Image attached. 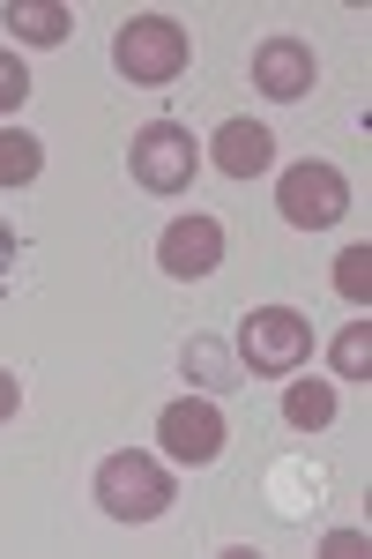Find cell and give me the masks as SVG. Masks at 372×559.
<instances>
[{
    "mask_svg": "<svg viewBox=\"0 0 372 559\" xmlns=\"http://www.w3.org/2000/svg\"><path fill=\"white\" fill-rule=\"evenodd\" d=\"M321 83V60L305 38H261L253 45V90L276 97V105H298L305 90Z\"/></svg>",
    "mask_w": 372,
    "mask_h": 559,
    "instance_id": "ba28073f",
    "label": "cell"
},
{
    "mask_svg": "<svg viewBox=\"0 0 372 559\" xmlns=\"http://www.w3.org/2000/svg\"><path fill=\"white\" fill-rule=\"evenodd\" d=\"M97 508H105V522H127V530H142V522H157L171 508V492H179V477H171V463H157V455H142V448H120V455H105L97 463Z\"/></svg>",
    "mask_w": 372,
    "mask_h": 559,
    "instance_id": "6da1fadb",
    "label": "cell"
},
{
    "mask_svg": "<svg viewBox=\"0 0 372 559\" xmlns=\"http://www.w3.org/2000/svg\"><path fill=\"white\" fill-rule=\"evenodd\" d=\"M23 105H31V68H23V52H8V45H0V120H8V112H23Z\"/></svg>",
    "mask_w": 372,
    "mask_h": 559,
    "instance_id": "2e32d148",
    "label": "cell"
},
{
    "mask_svg": "<svg viewBox=\"0 0 372 559\" xmlns=\"http://www.w3.org/2000/svg\"><path fill=\"white\" fill-rule=\"evenodd\" d=\"M305 358H313V321H305L298 306H253L247 321H239V366H247V373L284 381Z\"/></svg>",
    "mask_w": 372,
    "mask_h": 559,
    "instance_id": "3957f363",
    "label": "cell"
},
{
    "mask_svg": "<svg viewBox=\"0 0 372 559\" xmlns=\"http://www.w3.org/2000/svg\"><path fill=\"white\" fill-rule=\"evenodd\" d=\"M335 373L343 381H372V321H350L335 336Z\"/></svg>",
    "mask_w": 372,
    "mask_h": 559,
    "instance_id": "5bb4252c",
    "label": "cell"
},
{
    "mask_svg": "<svg viewBox=\"0 0 372 559\" xmlns=\"http://www.w3.org/2000/svg\"><path fill=\"white\" fill-rule=\"evenodd\" d=\"M208 157H216L224 179H261L268 165H276V134L261 128V120H224L216 142H208Z\"/></svg>",
    "mask_w": 372,
    "mask_h": 559,
    "instance_id": "9c48e42d",
    "label": "cell"
},
{
    "mask_svg": "<svg viewBox=\"0 0 372 559\" xmlns=\"http://www.w3.org/2000/svg\"><path fill=\"white\" fill-rule=\"evenodd\" d=\"M335 292L343 299H372V247H350V254H335Z\"/></svg>",
    "mask_w": 372,
    "mask_h": 559,
    "instance_id": "9a60e30c",
    "label": "cell"
},
{
    "mask_svg": "<svg viewBox=\"0 0 372 559\" xmlns=\"http://www.w3.org/2000/svg\"><path fill=\"white\" fill-rule=\"evenodd\" d=\"M187 60H194V38H187L171 15H134V23H120V38H112V68H120V83H134V90L179 83Z\"/></svg>",
    "mask_w": 372,
    "mask_h": 559,
    "instance_id": "7a4b0ae2",
    "label": "cell"
},
{
    "mask_svg": "<svg viewBox=\"0 0 372 559\" xmlns=\"http://www.w3.org/2000/svg\"><path fill=\"white\" fill-rule=\"evenodd\" d=\"M68 31H75L68 8H45V0H15L8 8V38L15 45H68Z\"/></svg>",
    "mask_w": 372,
    "mask_h": 559,
    "instance_id": "30bf717a",
    "label": "cell"
},
{
    "mask_svg": "<svg viewBox=\"0 0 372 559\" xmlns=\"http://www.w3.org/2000/svg\"><path fill=\"white\" fill-rule=\"evenodd\" d=\"M187 381H202V388H231V381H239V358L216 344V336H194V344H187Z\"/></svg>",
    "mask_w": 372,
    "mask_h": 559,
    "instance_id": "4fadbf2b",
    "label": "cell"
},
{
    "mask_svg": "<svg viewBox=\"0 0 372 559\" xmlns=\"http://www.w3.org/2000/svg\"><path fill=\"white\" fill-rule=\"evenodd\" d=\"M8 261H15V231L0 224V269H8Z\"/></svg>",
    "mask_w": 372,
    "mask_h": 559,
    "instance_id": "ac0fdd59",
    "label": "cell"
},
{
    "mask_svg": "<svg viewBox=\"0 0 372 559\" xmlns=\"http://www.w3.org/2000/svg\"><path fill=\"white\" fill-rule=\"evenodd\" d=\"M127 173H134V187H149V194H187L194 173H202V150H194V134L179 128V120H149V128L127 142Z\"/></svg>",
    "mask_w": 372,
    "mask_h": 559,
    "instance_id": "277c9868",
    "label": "cell"
},
{
    "mask_svg": "<svg viewBox=\"0 0 372 559\" xmlns=\"http://www.w3.org/2000/svg\"><path fill=\"white\" fill-rule=\"evenodd\" d=\"M15 403H23V388H15V373H0V426L15 418Z\"/></svg>",
    "mask_w": 372,
    "mask_h": 559,
    "instance_id": "e0dca14e",
    "label": "cell"
},
{
    "mask_svg": "<svg viewBox=\"0 0 372 559\" xmlns=\"http://www.w3.org/2000/svg\"><path fill=\"white\" fill-rule=\"evenodd\" d=\"M45 165V142L23 128H0V187H31Z\"/></svg>",
    "mask_w": 372,
    "mask_h": 559,
    "instance_id": "7c38bea8",
    "label": "cell"
},
{
    "mask_svg": "<svg viewBox=\"0 0 372 559\" xmlns=\"http://www.w3.org/2000/svg\"><path fill=\"white\" fill-rule=\"evenodd\" d=\"M216 261H224V216H179V224H165V239H157V269L165 276H179V284H194V276H216Z\"/></svg>",
    "mask_w": 372,
    "mask_h": 559,
    "instance_id": "52a82bcc",
    "label": "cell"
},
{
    "mask_svg": "<svg viewBox=\"0 0 372 559\" xmlns=\"http://www.w3.org/2000/svg\"><path fill=\"white\" fill-rule=\"evenodd\" d=\"M276 210H284V224H298V231H328V224H343V210H350V179L335 173V165H321V157H298V165L276 179Z\"/></svg>",
    "mask_w": 372,
    "mask_h": 559,
    "instance_id": "5b68a950",
    "label": "cell"
},
{
    "mask_svg": "<svg viewBox=\"0 0 372 559\" xmlns=\"http://www.w3.org/2000/svg\"><path fill=\"white\" fill-rule=\"evenodd\" d=\"M224 440H231V426H224V411L208 395H179V403H165V418H157V448H165V463H179V471L216 463Z\"/></svg>",
    "mask_w": 372,
    "mask_h": 559,
    "instance_id": "8992f818",
    "label": "cell"
},
{
    "mask_svg": "<svg viewBox=\"0 0 372 559\" xmlns=\"http://www.w3.org/2000/svg\"><path fill=\"white\" fill-rule=\"evenodd\" d=\"M284 418L298 432H321V426H335V388L328 381H290V395H284Z\"/></svg>",
    "mask_w": 372,
    "mask_h": 559,
    "instance_id": "8fae6325",
    "label": "cell"
}]
</instances>
